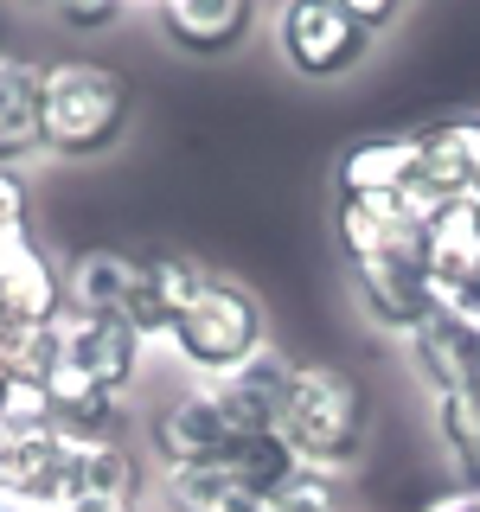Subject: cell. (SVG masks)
I'll use <instances>...</instances> for the list:
<instances>
[{"mask_svg": "<svg viewBox=\"0 0 480 512\" xmlns=\"http://www.w3.org/2000/svg\"><path fill=\"white\" fill-rule=\"evenodd\" d=\"M276 436L288 442V455L301 468L346 480L372 448V391L359 384V372H346L333 359H295Z\"/></svg>", "mask_w": 480, "mask_h": 512, "instance_id": "cell-1", "label": "cell"}, {"mask_svg": "<svg viewBox=\"0 0 480 512\" xmlns=\"http://www.w3.org/2000/svg\"><path fill=\"white\" fill-rule=\"evenodd\" d=\"M269 346V308L250 282L224 276V269H205L199 288L186 295V308L173 314V333H167V352L173 365L192 378V384H212L224 372H237L244 359Z\"/></svg>", "mask_w": 480, "mask_h": 512, "instance_id": "cell-2", "label": "cell"}, {"mask_svg": "<svg viewBox=\"0 0 480 512\" xmlns=\"http://www.w3.org/2000/svg\"><path fill=\"white\" fill-rule=\"evenodd\" d=\"M135 122V84L103 58H52L45 64V154L96 160Z\"/></svg>", "mask_w": 480, "mask_h": 512, "instance_id": "cell-3", "label": "cell"}, {"mask_svg": "<svg viewBox=\"0 0 480 512\" xmlns=\"http://www.w3.org/2000/svg\"><path fill=\"white\" fill-rule=\"evenodd\" d=\"M269 39H276V58L301 84H340L372 58L378 32H365L340 0H276Z\"/></svg>", "mask_w": 480, "mask_h": 512, "instance_id": "cell-4", "label": "cell"}, {"mask_svg": "<svg viewBox=\"0 0 480 512\" xmlns=\"http://www.w3.org/2000/svg\"><path fill=\"white\" fill-rule=\"evenodd\" d=\"M237 442H250V436H237V429L224 423V410L212 404V391H205V384H192V378L148 410V461H154V474H173V468H224Z\"/></svg>", "mask_w": 480, "mask_h": 512, "instance_id": "cell-5", "label": "cell"}, {"mask_svg": "<svg viewBox=\"0 0 480 512\" xmlns=\"http://www.w3.org/2000/svg\"><path fill=\"white\" fill-rule=\"evenodd\" d=\"M148 340L116 314H90V308H64L58 314V372H77L103 391L128 397L148 372Z\"/></svg>", "mask_w": 480, "mask_h": 512, "instance_id": "cell-6", "label": "cell"}, {"mask_svg": "<svg viewBox=\"0 0 480 512\" xmlns=\"http://www.w3.org/2000/svg\"><path fill=\"white\" fill-rule=\"evenodd\" d=\"M423 224H429V205H416V199H340L333 205V237L346 250V269H359V263H423L429 269Z\"/></svg>", "mask_w": 480, "mask_h": 512, "instance_id": "cell-7", "label": "cell"}, {"mask_svg": "<svg viewBox=\"0 0 480 512\" xmlns=\"http://www.w3.org/2000/svg\"><path fill=\"white\" fill-rule=\"evenodd\" d=\"M256 13H263V0H148L154 32L180 58H199V64L244 52L256 32Z\"/></svg>", "mask_w": 480, "mask_h": 512, "instance_id": "cell-8", "label": "cell"}, {"mask_svg": "<svg viewBox=\"0 0 480 512\" xmlns=\"http://www.w3.org/2000/svg\"><path fill=\"white\" fill-rule=\"evenodd\" d=\"M288 378H295V359H288V352L269 340L263 352H256V359H244L237 372L212 378L205 391H212V404L224 410V423H231L237 436H276Z\"/></svg>", "mask_w": 480, "mask_h": 512, "instance_id": "cell-9", "label": "cell"}, {"mask_svg": "<svg viewBox=\"0 0 480 512\" xmlns=\"http://www.w3.org/2000/svg\"><path fill=\"white\" fill-rule=\"evenodd\" d=\"M410 352V372L416 384H423L429 397H442V391H474L480 384V320L474 314H448L436 308L423 320V327L404 340Z\"/></svg>", "mask_w": 480, "mask_h": 512, "instance_id": "cell-10", "label": "cell"}, {"mask_svg": "<svg viewBox=\"0 0 480 512\" xmlns=\"http://www.w3.org/2000/svg\"><path fill=\"white\" fill-rule=\"evenodd\" d=\"M64 308H71V282H64V263L39 237H20V244L0 250V320L52 327Z\"/></svg>", "mask_w": 480, "mask_h": 512, "instance_id": "cell-11", "label": "cell"}, {"mask_svg": "<svg viewBox=\"0 0 480 512\" xmlns=\"http://www.w3.org/2000/svg\"><path fill=\"white\" fill-rule=\"evenodd\" d=\"M352 276V295H359L365 320L391 340H410L429 314H436V288H429V269L423 263H359L346 269Z\"/></svg>", "mask_w": 480, "mask_h": 512, "instance_id": "cell-12", "label": "cell"}, {"mask_svg": "<svg viewBox=\"0 0 480 512\" xmlns=\"http://www.w3.org/2000/svg\"><path fill=\"white\" fill-rule=\"evenodd\" d=\"M333 192L340 199H416V135L346 141L340 160H333Z\"/></svg>", "mask_w": 480, "mask_h": 512, "instance_id": "cell-13", "label": "cell"}, {"mask_svg": "<svg viewBox=\"0 0 480 512\" xmlns=\"http://www.w3.org/2000/svg\"><path fill=\"white\" fill-rule=\"evenodd\" d=\"M45 154V64L0 52V167H26Z\"/></svg>", "mask_w": 480, "mask_h": 512, "instance_id": "cell-14", "label": "cell"}, {"mask_svg": "<svg viewBox=\"0 0 480 512\" xmlns=\"http://www.w3.org/2000/svg\"><path fill=\"white\" fill-rule=\"evenodd\" d=\"M205 263L186 250H148L141 256V288H135V308H128V327L141 333L148 346H167L173 314L186 308V295L199 288Z\"/></svg>", "mask_w": 480, "mask_h": 512, "instance_id": "cell-15", "label": "cell"}, {"mask_svg": "<svg viewBox=\"0 0 480 512\" xmlns=\"http://www.w3.org/2000/svg\"><path fill=\"white\" fill-rule=\"evenodd\" d=\"M64 282H71V308H90V314H116L128 320L135 308V288H141V256L135 250H77L64 263Z\"/></svg>", "mask_w": 480, "mask_h": 512, "instance_id": "cell-16", "label": "cell"}, {"mask_svg": "<svg viewBox=\"0 0 480 512\" xmlns=\"http://www.w3.org/2000/svg\"><path fill=\"white\" fill-rule=\"evenodd\" d=\"M154 506L160 512H276L263 493H250L244 480L224 468H173L154 474Z\"/></svg>", "mask_w": 480, "mask_h": 512, "instance_id": "cell-17", "label": "cell"}, {"mask_svg": "<svg viewBox=\"0 0 480 512\" xmlns=\"http://www.w3.org/2000/svg\"><path fill=\"white\" fill-rule=\"evenodd\" d=\"M269 506L276 512H346V487H340V474L295 468L276 493H269Z\"/></svg>", "mask_w": 480, "mask_h": 512, "instance_id": "cell-18", "label": "cell"}, {"mask_svg": "<svg viewBox=\"0 0 480 512\" xmlns=\"http://www.w3.org/2000/svg\"><path fill=\"white\" fill-rule=\"evenodd\" d=\"M52 20L64 26V32H109V26H122L128 13H148V0H52Z\"/></svg>", "mask_w": 480, "mask_h": 512, "instance_id": "cell-19", "label": "cell"}, {"mask_svg": "<svg viewBox=\"0 0 480 512\" xmlns=\"http://www.w3.org/2000/svg\"><path fill=\"white\" fill-rule=\"evenodd\" d=\"M32 237V186L20 167H0V250Z\"/></svg>", "mask_w": 480, "mask_h": 512, "instance_id": "cell-20", "label": "cell"}, {"mask_svg": "<svg viewBox=\"0 0 480 512\" xmlns=\"http://www.w3.org/2000/svg\"><path fill=\"white\" fill-rule=\"evenodd\" d=\"M340 7L352 13V20H359L365 32H391L397 20H404V7L410 0H340Z\"/></svg>", "mask_w": 480, "mask_h": 512, "instance_id": "cell-21", "label": "cell"}, {"mask_svg": "<svg viewBox=\"0 0 480 512\" xmlns=\"http://www.w3.org/2000/svg\"><path fill=\"white\" fill-rule=\"evenodd\" d=\"M58 512H148V500H64Z\"/></svg>", "mask_w": 480, "mask_h": 512, "instance_id": "cell-22", "label": "cell"}, {"mask_svg": "<svg viewBox=\"0 0 480 512\" xmlns=\"http://www.w3.org/2000/svg\"><path fill=\"white\" fill-rule=\"evenodd\" d=\"M423 512H480V487H455V493H442V500L423 506Z\"/></svg>", "mask_w": 480, "mask_h": 512, "instance_id": "cell-23", "label": "cell"}, {"mask_svg": "<svg viewBox=\"0 0 480 512\" xmlns=\"http://www.w3.org/2000/svg\"><path fill=\"white\" fill-rule=\"evenodd\" d=\"M0 512H32V506H20V500H13L7 487H0Z\"/></svg>", "mask_w": 480, "mask_h": 512, "instance_id": "cell-24", "label": "cell"}, {"mask_svg": "<svg viewBox=\"0 0 480 512\" xmlns=\"http://www.w3.org/2000/svg\"><path fill=\"white\" fill-rule=\"evenodd\" d=\"M0 52H7V20H0Z\"/></svg>", "mask_w": 480, "mask_h": 512, "instance_id": "cell-25", "label": "cell"}, {"mask_svg": "<svg viewBox=\"0 0 480 512\" xmlns=\"http://www.w3.org/2000/svg\"><path fill=\"white\" fill-rule=\"evenodd\" d=\"M26 7H52V0H26Z\"/></svg>", "mask_w": 480, "mask_h": 512, "instance_id": "cell-26", "label": "cell"}, {"mask_svg": "<svg viewBox=\"0 0 480 512\" xmlns=\"http://www.w3.org/2000/svg\"><path fill=\"white\" fill-rule=\"evenodd\" d=\"M7 442H13V436H7V429H0V448H7Z\"/></svg>", "mask_w": 480, "mask_h": 512, "instance_id": "cell-27", "label": "cell"}]
</instances>
